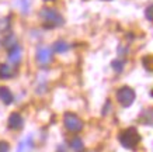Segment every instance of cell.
Returning a JSON list of instances; mask_svg holds the SVG:
<instances>
[{"mask_svg":"<svg viewBox=\"0 0 153 152\" xmlns=\"http://www.w3.org/2000/svg\"><path fill=\"white\" fill-rule=\"evenodd\" d=\"M142 62H143L145 68H146L148 70L152 69V68H150V65H149V62H150V56H146V58H143V61H142Z\"/></svg>","mask_w":153,"mask_h":152,"instance_id":"15","label":"cell"},{"mask_svg":"<svg viewBox=\"0 0 153 152\" xmlns=\"http://www.w3.org/2000/svg\"><path fill=\"white\" fill-rule=\"evenodd\" d=\"M112 68H114L117 72H122V69H124V62H122V61H114V62H112Z\"/></svg>","mask_w":153,"mask_h":152,"instance_id":"13","label":"cell"},{"mask_svg":"<svg viewBox=\"0 0 153 152\" xmlns=\"http://www.w3.org/2000/svg\"><path fill=\"white\" fill-rule=\"evenodd\" d=\"M120 144L126 149H135V148L139 145L140 142V134L138 133V130L135 127H131V128H126L125 131H122L120 134Z\"/></svg>","mask_w":153,"mask_h":152,"instance_id":"2","label":"cell"},{"mask_svg":"<svg viewBox=\"0 0 153 152\" xmlns=\"http://www.w3.org/2000/svg\"><path fill=\"white\" fill-rule=\"evenodd\" d=\"M21 58H23V49L20 45L13 46L11 49L9 51V62L10 65H19L21 62Z\"/></svg>","mask_w":153,"mask_h":152,"instance_id":"7","label":"cell"},{"mask_svg":"<svg viewBox=\"0 0 153 152\" xmlns=\"http://www.w3.org/2000/svg\"><path fill=\"white\" fill-rule=\"evenodd\" d=\"M16 45H17V40H16V37H14L13 34L4 38V46L7 48V49H11V48L16 46Z\"/></svg>","mask_w":153,"mask_h":152,"instance_id":"12","label":"cell"},{"mask_svg":"<svg viewBox=\"0 0 153 152\" xmlns=\"http://www.w3.org/2000/svg\"><path fill=\"white\" fill-rule=\"evenodd\" d=\"M35 56H37V62L39 65H48L52 61V51L47 46H39Z\"/></svg>","mask_w":153,"mask_h":152,"instance_id":"5","label":"cell"},{"mask_svg":"<svg viewBox=\"0 0 153 152\" xmlns=\"http://www.w3.org/2000/svg\"><path fill=\"white\" fill-rule=\"evenodd\" d=\"M135 90L129 86H122L117 90V100L122 107H129L135 101Z\"/></svg>","mask_w":153,"mask_h":152,"instance_id":"3","label":"cell"},{"mask_svg":"<svg viewBox=\"0 0 153 152\" xmlns=\"http://www.w3.org/2000/svg\"><path fill=\"white\" fill-rule=\"evenodd\" d=\"M10 151V145L4 141H0V152H9Z\"/></svg>","mask_w":153,"mask_h":152,"instance_id":"14","label":"cell"},{"mask_svg":"<svg viewBox=\"0 0 153 152\" xmlns=\"http://www.w3.org/2000/svg\"><path fill=\"white\" fill-rule=\"evenodd\" d=\"M63 124H65L66 130L70 133H79L84 127L83 120L74 113H66L63 115Z\"/></svg>","mask_w":153,"mask_h":152,"instance_id":"4","label":"cell"},{"mask_svg":"<svg viewBox=\"0 0 153 152\" xmlns=\"http://www.w3.org/2000/svg\"><path fill=\"white\" fill-rule=\"evenodd\" d=\"M53 51L55 52H59V54H63V52H66V51L69 49V44L68 42H65L63 40H59V41H56L55 44H53Z\"/></svg>","mask_w":153,"mask_h":152,"instance_id":"11","label":"cell"},{"mask_svg":"<svg viewBox=\"0 0 153 152\" xmlns=\"http://www.w3.org/2000/svg\"><path fill=\"white\" fill-rule=\"evenodd\" d=\"M70 148L73 149L74 152H83L84 151V144L82 141V138H73L70 141Z\"/></svg>","mask_w":153,"mask_h":152,"instance_id":"10","label":"cell"},{"mask_svg":"<svg viewBox=\"0 0 153 152\" xmlns=\"http://www.w3.org/2000/svg\"><path fill=\"white\" fill-rule=\"evenodd\" d=\"M0 100L4 104H10L13 101V93L7 86H1L0 88Z\"/></svg>","mask_w":153,"mask_h":152,"instance_id":"8","label":"cell"},{"mask_svg":"<svg viewBox=\"0 0 153 152\" xmlns=\"http://www.w3.org/2000/svg\"><path fill=\"white\" fill-rule=\"evenodd\" d=\"M9 128L10 130H21L24 127V118L19 113H11L9 117Z\"/></svg>","mask_w":153,"mask_h":152,"instance_id":"6","label":"cell"},{"mask_svg":"<svg viewBox=\"0 0 153 152\" xmlns=\"http://www.w3.org/2000/svg\"><path fill=\"white\" fill-rule=\"evenodd\" d=\"M146 19L152 20V6H149L148 9H146Z\"/></svg>","mask_w":153,"mask_h":152,"instance_id":"17","label":"cell"},{"mask_svg":"<svg viewBox=\"0 0 153 152\" xmlns=\"http://www.w3.org/2000/svg\"><path fill=\"white\" fill-rule=\"evenodd\" d=\"M48 1H49V0H48Z\"/></svg>","mask_w":153,"mask_h":152,"instance_id":"18","label":"cell"},{"mask_svg":"<svg viewBox=\"0 0 153 152\" xmlns=\"http://www.w3.org/2000/svg\"><path fill=\"white\" fill-rule=\"evenodd\" d=\"M14 76V69L7 64L0 65V78L1 79H10Z\"/></svg>","mask_w":153,"mask_h":152,"instance_id":"9","label":"cell"},{"mask_svg":"<svg viewBox=\"0 0 153 152\" xmlns=\"http://www.w3.org/2000/svg\"><path fill=\"white\" fill-rule=\"evenodd\" d=\"M21 3H23V4L20 6V7H21V10L25 13V11L28 10V1H27V0H21Z\"/></svg>","mask_w":153,"mask_h":152,"instance_id":"16","label":"cell"},{"mask_svg":"<svg viewBox=\"0 0 153 152\" xmlns=\"http://www.w3.org/2000/svg\"><path fill=\"white\" fill-rule=\"evenodd\" d=\"M39 19L47 28H56L63 24V17L60 16L59 11L49 7H45L39 11Z\"/></svg>","mask_w":153,"mask_h":152,"instance_id":"1","label":"cell"}]
</instances>
